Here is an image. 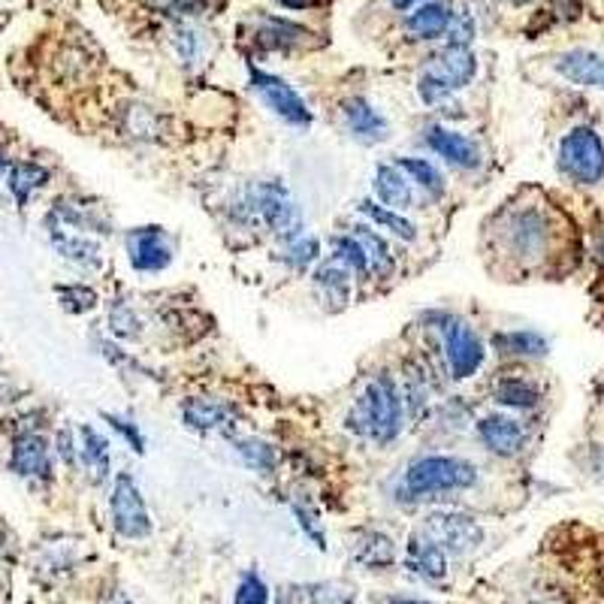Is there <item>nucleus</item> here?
<instances>
[{
    "label": "nucleus",
    "instance_id": "a211bd4d",
    "mask_svg": "<svg viewBox=\"0 0 604 604\" xmlns=\"http://www.w3.org/2000/svg\"><path fill=\"white\" fill-rule=\"evenodd\" d=\"M182 420L187 429L194 432H215V429H227L233 423V408L218 399H206V396H194L182 402Z\"/></svg>",
    "mask_w": 604,
    "mask_h": 604
},
{
    "label": "nucleus",
    "instance_id": "b1692460",
    "mask_svg": "<svg viewBox=\"0 0 604 604\" xmlns=\"http://www.w3.org/2000/svg\"><path fill=\"white\" fill-rule=\"evenodd\" d=\"M315 287H318V294L327 303L345 306L351 299V273L332 257V260H327V264H320L315 269Z\"/></svg>",
    "mask_w": 604,
    "mask_h": 604
},
{
    "label": "nucleus",
    "instance_id": "473e14b6",
    "mask_svg": "<svg viewBox=\"0 0 604 604\" xmlns=\"http://www.w3.org/2000/svg\"><path fill=\"white\" fill-rule=\"evenodd\" d=\"M357 560L369 569H381V565H390L396 560L393 541L387 539L385 532H366L357 544Z\"/></svg>",
    "mask_w": 604,
    "mask_h": 604
},
{
    "label": "nucleus",
    "instance_id": "6ab92c4d",
    "mask_svg": "<svg viewBox=\"0 0 604 604\" xmlns=\"http://www.w3.org/2000/svg\"><path fill=\"white\" fill-rule=\"evenodd\" d=\"M52 245L55 252L70 260V264L82 266V269H100L103 266V252L94 239L85 233H70L64 227H52Z\"/></svg>",
    "mask_w": 604,
    "mask_h": 604
},
{
    "label": "nucleus",
    "instance_id": "58836bf2",
    "mask_svg": "<svg viewBox=\"0 0 604 604\" xmlns=\"http://www.w3.org/2000/svg\"><path fill=\"white\" fill-rule=\"evenodd\" d=\"M103 418L110 420V427L119 432L121 439L131 444L133 451L136 453L145 451V439H143V432H140V427H136V423H131V420H124V418H115V414H103Z\"/></svg>",
    "mask_w": 604,
    "mask_h": 604
},
{
    "label": "nucleus",
    "instance_id": "49530a36",
    "mask_svg": "<svg viewBox=\"0 0 604 604\" xmlns=\"http://www.w3.org/2000/svg\"><path fill=\"white\" fill-rule=\"evenodd\" d=\"M390 604H432V602H418V598H393Z\"/></svg>",
    "mask_w": 604,
    "mask_h": 604
},
{
    "label": "nucleus",
    "instance_id": "f8f14e48",
    "mask_svg": "<svg viewBox=\"0 0 604 604\" xmlns=\"http://www.w3.org/2000/svg\"><path fill=\"white\" fill-rule=\"evenodd\" d=\"M124 245L136 273H161L173 264V242L164 227H133Z\"/></svg>",
    "mask_w": 604,
    "mask_h": 604
},
{
    "label": "nucleus",
    "instance_id": "4468645a",
    "mask_svg": "<svg viewBox=\"0 0 604 604\" xmlns=\"http://www.w3.org/2000/svg\"><path fill=\"white\" fill-rule=\"evenodd\" d=\"M423 140H427L429 149L439 154L444 164L457 166V170H478L481 166V149L465 133L432 124Z\"/></svg>",
    "mask_w": 604,
    "mask_h": 604
},
{
    "label": "nucleus",
    "instance_id": "c03bdc74",
    "mask_svg": "<svg viewBox=\"0 0 604 604\" xmlns=\"http://www.w3.org/2000/svg\"><path fill=\"white\" fill-rule=\"evenodd\" d=\"M285 7H290V10H303V7H308L311 0H281Z\"/></svg>",
    "mask_w": 604,
    "mask_h": 604
},
{
    "label": "nucleus",
    "instance_id": "09e8293b",
    "mask_svg": "<svg viewBox=\"0 0 604 604\" xmlns=\"http://www.w3.org/2000/svg\"><path fill=\"white\" fill-rule=\"evenodd\" d=\"M0 176H3V157H0Z\"/></svg>",
    "mask_w": 604,
    "mask_h": 604
},
{
    "label": "nucleus",
    "instance_id": "cd10ccee",
    "mask_svg": "<svg viewBox=\"0 0 604 604\" xmlns=\"http://www.w3.org/2000/svg\"><path fill=\"white\" fill-rule=\"evenodd\" d=\"M493 399L505 408L532 411L541 402V390L526 378H502V381H495Z\"/></svg>",
    "mask_w": 604,
    "mask_h": 604
},
{
    "label": "nucleus",
    "instance_id": "a18cd8bd",
    "mask_svg": "<svg viewBox=\"0 0 604 604\" xmlns=\"http://www.w3.org/2000/svg\"><path fill=\"white\" fill-rule=\"evenodd\" d=\"M106 604H133V602L124 593H112V598Z\"/></svg>",
    "mask_w": 604,
    "mask_h": 604
},
{
    "label": "nucleus",
    "instance_id": "f03ea898",
    "mask_svg": "<svg viewBox=\"0 0 604 604\" xmlns=\"http://www.w3.org/2000/svg\"><path fill=\"white\" fill-rule=\"evenodd\" d=\"M478 483V465L462 457H420L408 465L402 487L411 499H439Z\"/></svg>",
    "mask_w": 604,
    "mask_h": 604
},
{
    "label": "nucleus",
    "instance_id": "de8ad7c7",
    "mask_svg": "<svg viewBox=\"0 0 604 604\" xmlns=\"http://www.w3.org/2000/svg\"><path fill=\"white\" fill-rule=\"evenodd\" d=\"M511 3H516V7H523V3H532V0H511Z\"/></svg>",
    "mask_w": 604,
    "mask_h": 604
},
{
    "label": "nucleus",
    "instance_id": "393cba45",
    "mask_svg": "<svg viewBox=\"0 0 604 604\" xmlns=\"http://www.w3.org/2000/svg\"><path fill=\"white\" fill-rule=\"evenodd\" d=\"M351 236L362 245V252L369 257V273H375L378 278H387V275L396 269L393 254H390V245L385 242V236L369 227V224H354Z\"/></svg>",
    "mask_w": 604,
    "mask_h": 604
},
{
    "label": "nucleus",
    "instance_id": "bb28decb",
    "mask_svg": "<svg viewBox=\"0 0 604 604\" xmlns=\"http://www.w3.org/2000/svg\"><path fill=\"white\" fill-rule=\"evenodd\" d=\"M357 209H360V215H366V218L372 221L378 231H390L402 242L418 239V227H414V224H411V221H408L402 212H393V209H387V206H378L375 199H360V203H357Z\"/></svg>",
    "mask_w": 604,
    "mask_h": 604
},
{
    "label": "nucleus",
    "instance_id": "423d86ee",
    "mask_svg": "<svg viewBox=\"0 0 604 604\" xmlns=\"http://www.w3.org/2000/svg\"><path fill=\"white\" fill-rule=\"evenodd\" d=\"M248 209L281 239L290 242L306 233L303 231V212H299L297 199L290 197V191L281 182H260L257 187H252Z\"/></svg>",
    "mask_w": 604,
    "mask_h": 604
},
{
    "label": "nucleus",
    "instance_id": "f257e3e1",
    "mask_svg": "<svg viewBox=\"0 0 604 604\" xmlns=\"http://www.w3.org/2000/svg\"><path fill=\"white\" fill-rule=\"evenodd\" d=\"M402 414H406V402H402L399 385L387 372H378L354 399L345 427L366 441L390 444L402 432Z\"/></svg>",
    "mask_w": 604,
    "mask_h": 604
},
{
    "label": "nucleus",
    "instance_id": "6e6552de",
    "mask_svg": "<svg viewBox=\"0 0 604 604\" xmlns=\"http://www.w3.org/2000/svg\"><path fill=\"white\" fill-rule=\"evenodd\" d=\"M418 532L451 556H462L483 541L481 523L460 511H432L423 516Z\"/></svg>",
    "mask_w": 604,
    "mask_h": 604
},
{
    "label": "nucleus",
    "instance_id": "2f4dec72",
    "mask_svg": "<svg viewBox=\"0 0 604 604\" xmlns=\"http://www.w3.org/2000/svg\"><path fill=\"white\" fill-rule=\"evenodd\" d=\"M233 444H236V453H239L242 462H245L252 472H260V474L275 472V465H278V453H275V448L269 444V441L248 436V439H236Z\"/></svg>",
    "mask_w": 604,
    "mask_h": 604
},
{
    "label": "nucleus",
    "instance_id": "e433bc0d",
    "mask_svg": "<svg viewBox=\"0 0 604 604\" xmlns=\"http://www.w3.org/2000/svg\"><path fill=\"white\" fill-rule=\"evenodd\" d=\"M320 257V242L318 236H297V239H290L287 242V254H285V260L294 269H308V266L315 264Z\"/></svg>",
    "mask_w": 604,
    "mask_h": 604
},
{
    "label": "nucleus",
    "instance_id": "a878e982",
    "mask_svg": "<svg viewBox=\"0 0 604 604\" xmlns=\"http://www.w3.org/2000/svg\"><path fill=\"white\" fill-rule=\"evenodd\" d=\"M45 182H49V170L40 164H31V161H19L7 173V187H10V194L16 197L19 206H24Z\"/></svg>",
    "mask_w": 604,
    "mask_h": 604
},
{
    "label": "nucleus",
    "instance_id": "1a4fd4ad",
    "mask_svg": "<svg viewBox=\"0 0 604 604\" xmlns=\"http://www.w3.org/2000/svg\"><path fill=\"white\" fill-rule=\"evenodd\" d=\"M441 345H444L448 369L457 381L478 375V369L487 360L481 336L474 332V327H469L462 318H453V315H448L441 324Z\"/></svg>",
    "mask_w": 604,
    "mask_h": 604
},
{
    "label": "nucleus",
    "instance_id": "ddd939ff",
    "mask_svg": "<svg viewBox=\"0 0 604 604\" xmlns=\"http://www.w3.org/2000/svg\"><path fill=\"white\" fill-rule=\"evenodd\" d=\"M341 119H345L348 133L362 145L385 143L387 136H390V121L385 119V112L375 110L366 98L345 100L341 103Z\"/></svg>",
    "mask_w": 604,
    "mask_h": 604
},
{
    "label": "nucleus",
    "instance_id": "7c9ffc66",
    "mask_svg": "<svg viewBox=\"0 0 604 604\" xmlns=\"http://www.w3.org/2000/svg\"><path fill=\"white\" fill-rule=\"evenodd\" d=\"M52 227H70V231H98V233H110L106 221L100 218L98 212L85 209V206H73V203H58L52 209Z\"/></svg>",
    "mask_w": 604,
    "mask_h": 604
},
{
    "label": "nucleus",
    "instance_id": "37998d69",
    "mask_svg": "<svg viewBox=\"0 0 604 604\" xmlns=\"http://www.w3.org/2000/svg\"><path fill=\"white\" fill-rule=\"evenodd\" d=\"M420 3H429V0H393L396 10H408V7H420Z\"/></svg>",
    "mask_w": 604,
    "mask_h": 604
},
{
    "label": "nucleus",
    "instance_id": "c756f323",
    "mask_svg": "<svg viewBox=\"0 0 604 604\" xmlns=\"http://www.w3.org/2000/svg\"><path fill=\"white\" fill-rule=\"evenodd\" d=\"M396 166L411 178V185H418L427 191V197H441L444 194V176L436 166L429 164L427 157H399Z\"/></svg>",
    "mask_w": 604,
    "mask_h": 604
},
{
    "label": "nucleus",
    "instance_id": "ea45409f",
    "mask_svg": "<svg viewBox=\"0 0 604 604\" xmlns=\"http://www.w3.org/2000/svg\"><path fill=\"white\" fill-rule=\"evenodd\" d=\"M311 602L315 604H351V595H339L336 586H315L311 590Z\"/></svg>",
    "mask_w": 604,
    "mask_h": 604
},
{
    "label": "nucleus",
    "instance_id": "4c0bfd02",
    "mask_svg": "<svg viewBox=\"0 0 604 604\" xmlns=\"http://www.w3.org/2000/svg\"><path fill=\"white\" fill-rule=\"evenodd\" d=\"M236 604H269V586H266L260 574H242L239 590H236Z\"/></svg>",
    "mask_w": 604,
    "mask_h": 604
},
{
    "label": "nucleus",
    "instance_id": "c9c22d12",
    "mask_svg": "<svg viewBox=\"0 0 604 604\" xmlns=\"http://www.w3.org/2000/svg\"><path fill=\"white\" fill-rule=\"evenodd\" d=\"M58 297H61V306L70 315H85V311L98 306V290L89 285H61L58 287Z\"/></svg>",
    "mask_w": 604,
    "mask_h": 604
},
{
    "label": "nucleus",
    "instance_id": "c85d7f7f",
    "mask_svg": "<svg viewBox=\"0 0 604 604\" xmlns=\"http://www.w3.org/2000/svg\"><path fill=\"white\" fill-rule=\"evenodd\" d=\"M493 345L502 354L511 357H544L547 354V339L535 330H511V332H495Z\"/></svg>",
    "mask_w": 604,
    "mask_h": 604
},
{
    "label": "nucleus",
    "instance_id": "a19ab883",
    "mask_svg": "<svg viewBox=\"0 0 604 604\" xmlns=\"http://www.w3.org/2000/svg\"><path fill=\"white\" fill-rule=\"evenodd\" d=\"M58 453H61V457H64V462H70V465L76 462L79 448L73 444V436H70V429H61V432H58Z\"/></svg>",
    "mask_w": 604,
    "mask_h": 604
},
{
    "label": "nucleus",
    "instance_id": "412c9836",
    "mask_svg": "<svg viewBox=\"0 0 604 604\" xmlns=\"http://www.w3.org/2000/svg\"><path fill=\"white\" fill-rule=\"evenodd\" d=\"M408 569L427 581H441L448 574V553L441 547H436L432 541H427L420 532H414V539L408 544Z\"/></svg>",
    "mask_w": 604,
    "mask_h": 604
},
{
    "label": "nucleus",
    "instance_id": "5701e85b",
    "mask_svg": "<svg viewBox=\"0 0 604 604\" xmlns=\"http://www.w3.org/2000/svg\"><path fill=\"white\" fill-rule=\"evenodd\" d=\"M306 37H311V33H308L303 24L287 22V19H273V16L264 19V24L254 33L257 45L266 49V52H287L290 45L306 43Z\"/></svg>",
    "mask_w": 604,
    "mask_h": 604
},
{
    "label": "nucleus",
    "instance_id": "f704fd0d",
    "mask_svg": "<svg viewBox=\"0 0 604 604\" xmlns=\"http://www.w3.org/2000/svg\"><path fill=\"white\" fill-rule=\"evenodd\" d=\"M110 330L119 339H136V336H143V320L136 318V311L127 303L115 299V306L110 308Z\"/></svg>",
    "mask_w": 604,
    "mask_h": 604
},
{
    "label": "nucleus",
    "instance_id": "79ce46f5",
    "mask_svg": "<svg viewBox=\"0 0 604 604\" xmlns=\"http://www.w3.org/2000/svg\"><path fill=\"white\" fill-rule=\"evenodd\" d=\"M590 469L604 481V444H595L593 457H590Z\"/></svg>",
    "mask_w": 604,
    "mask_h": 604
},
{
    "label": "nucleus",
    "instance_id": "9d476101",
    "mask_svg": "<svg viewBox=\"0 0 604 604\" xmlns=\"http://www.w3.org/2000/svg\"><path fill=\"white\" fill-rule=\"evenodd\" d=\"M252 89L260 94L266 106L278 115L287 124H294V127H308L311 124V110L306 106V100L299 98L297 89L285 82L281 76H273V73H266V70H257L252 66Z\"/></svg>",
    "mask_w": 604,
    "mask_h": 604
},
{
    "label": "nucleus",
    "instance_id": "2eb2a0df",
    "mask_svg": "<svg viewBox=\"0 0 604 604\" xmlns=\"http://www.w3.org/2000/svg\"><path fill=\"white\" fill-rule=\"evenodd\" d=\"M478 439L483 441L487 451L499 453V457H516L526 448V427L508 414H487L478 423Z\"/></svg>",
    "mask_w": 604,
    "mask_h": 604
},
{
    "label": "nucleus",
    "instance_id": "39448f33",
    "mask_svg": "<svg viewBox=\"0 0 604 604\" xmlns=\"http://www.w3.org/2000/svg\"><path fill=\"white\" fill-rule=\"evenodd\" d=\"M560 173L577 185H598L604 178V140L595 127H572L560 143Z\"/></svg>",
    "mask_w": 604,
    "mask_h": 604
},
{
    "label": "nucleus",
    "instance_id": "aec40b11",
    "mask_svg": "<svg viewBox=\"0 0 604 604\" xmlns=\"http://www.w3.org/2000/svg\"><path fill=\"white\" fill-rule=\"evenodd\" d=\"M453 7L448 3H420L418 10L411 12L406 19V31L411 33V40H436V37H444L448 28H451Z\"/></svg>",
    "mask_w": 604,
    "mask_h": 604
},
{
    "label": "nucleus",
    "instance_id": "20e7f679",
    "mask_svg": "<svg viewBox=\"0 0 604 604\" xmlns=\"http://www.w3.org/2000/svg\"><path fill=\"white\" fill-rule=\"evenodd\" d=\"M553 239V227H550L547 212H541L539 206H520L511 209L502 221V242L505 252L520 260V264H535L544 257Z\"/></svg>",
    "mask_w": 604,
    "mask_h": 604
},
{
    "label": "nucleus",
    "instance_id": "f3484780",
    "mask_svg": "<svg viewBox=\"0 0 604 604\" xmlns=\"http://www.w3.org/2000/svg\"><path fill=\"white\" fill-rule=\"evenodd\" d=\"M372 191L381 206L393 212H406L414 206V185L411 178L396 164H378L375 166Z\"/></svg>",
    "mask_w": 604,
    "mask_h": 604
},
{
    "label": "nucleus",
    "instance_id": "0eeeda50",
    "mask_svg": "<svg viewBox=\"0 0 604 604\" xmlns=\"http://www.w3.org/2000/svg\"><path fill=\"white\" fill-rule=\"evenodd\" d=\"M110 514L112 526L121 539H149L152 535V514L145 505L140 483L133 481L127 472L115 474L110 493Z\"/></svg>",
    "mask_w": 604,
    "mask_h": 604
},
{
    "label": "nucleus",
    "instance_id": "dca6fc26",
    "mask_svg": "<svg viewBox=\"0 0 604 604\" xmlns=\"http://www.w3.org/2000/svg\"><path fill=\"white\" fill-rule=\"evenodd\" d=\"M10 469L22 478H52V451H49V441L40 432H24L12 441L10 453Z\"/></svg>",
    "mask_w": 604,
    "mask_h": 604
},
{
    "label": "nucleus",
    "instance_id": "8fccbe9b",
    "mask_svg": "<svg viewBox=\"0 0 604 604\" xmlns=\"http://www.w3.org/2000/svg\"><path fill=\"white\" fill-rule=\"evenodd\" d=\"M602 257H604V242H602Z\"/></svg>",
    "mask_w": 604,
    "mask_h": 604
},
{
    "label": "nucleus",
    "instance_id": "72a5a7b5",
    "mask_svg": "<svg viewBox=\"0 0 604 604\" xmlns=\"http://www.w3.org/2000/svg\"><path fill=\"white\" fill-rule=\"evenodd\" d=\"M332 252H336V260H339L351 275H369V257H366L362 245L354 239L351 233H348V236H339V239H332Z\"/></svg>",
    "mask_w": 604,
    "mask_h": 604
},
{
    "label": "nucleus",
    "instance_id": "7ed1b4c3",
    "mask_svg": "<svg viewBox=\"0 0 604 604\" xmlns=\"http://www.w3.org/2000/svg\"><path fill=\"white\" fill-rule=\"evenodd\" d=\"M478 76V55L472 45L448 43L439 55H432L427 70L420 73L418 94L427 106H439L457 91L469 89Z\"/></svg>",
    "mask_w": 604,
    "mask_h": 604
},
{
    "label": "nucleus",
    "instance_id": "4be33fe9",
    "mask_svg": "<svg viewBox=\"0 0 604 604\" xmlns=\"http://www.w3.org/2000/svg\"><path fill=\"white\" fill-rule=\"evenodd\" d=\"M79 460L91 472V481L100 483L110 478V441L100 436L94 427L79 429Z\"/></svg>",
    "mask_w": 604,
    "mask_h": 604
},
{
    "label": "nucleus",
    "instance_id": "9b49d317",
    "mask_svg": "<svg viewBox=\"0 0 604 604\" xmlns=\"http://www.w3.org/2000/svg\"><path fill=\"white\" fill-rule=\"evenodd\" d=\"M553 73L577 89L604 91V45H574L553 55Z\"/></svg>",
    "mask_w": 604,
    "mask_h": 604
}]
</instances>
